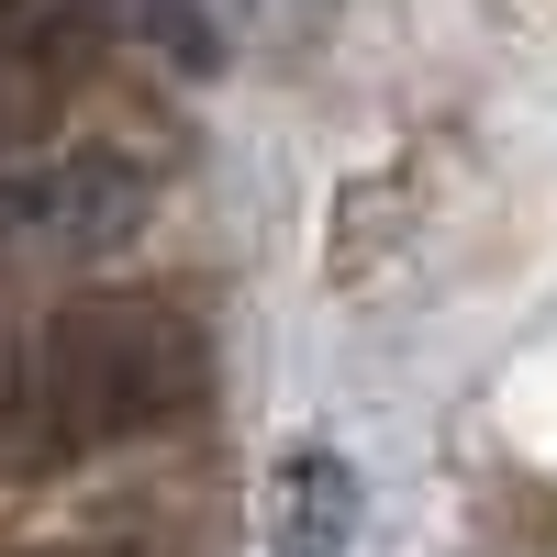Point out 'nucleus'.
Masks as SVG:
<instances>
[{"label": "nucleus", "mask_w": 557, "mask_h": 557, "mask_svg": "<svg viewBox=\"0 0 557 557\" xmlns=\"http://www.w3.org/2000/svg\"><path fill=\"white\" fill-rule=\"evenodd\" d=\"M78 45H101V12H89V0H0V57L12 67H57Z\"/></svg>", "instance_id": "39448f33"}, {"label": "nucleus", "mask_w": 557, "mask_h": 557, "mask_svg": "<svg viewBox=\"0 0 557 557\" xmlns=\"http://www.w3.org/2000/svg\"><path fill=\"white\" fill-rule=\"evenodd\" d=\"M34 123H45V89H34V78H12V57H0V146H23Z\"/></svg>", "instance_id": "0eeeda50"}, {"label": "nucleus", "mask_w": 557, "mask_h": 557, "mask_svg": "<svg viewBox=\"0 0 557 557\" xmlns=\"http://www.w3.org/2000/svg\"><path fill=\"white\" fill-rule=\"evenodd\" d=\"M57 424H45V380H34V335L0 323V469H45Z\"/></svg>", "instance_id": "20e7f679"}, {"label": "nucleus", "mask_w": 557, "mask_h": 557, "mask_svg": "<svg viewBox=\"0 0 557 557\" xmlns=\"http://www.w3.org/2000/svg\"><path fill=\"white\" fill-rule=\"evenodd\" d=\"M89 12H101V34H134V45H157V57H178V67H212L223 57L201 0H89Z\"/></svg>", "instance_id": "423d86ee"}, {"label": "nucleus", "mask_w": 557, "mask_h": 557, "mask_svg": "<svg viewBox=\"0 0 557 557\" xmlns=\"http://www.w3.org/2000/svg\"><path fill=\"white\" fill-rule=\"evenodd\" d=\"M34 380H45L57 457L157 435V424H178V412L201 401V323L168 290H78V301L45 312Z\"/></svg>", "instance_id": "f257e3e1"}, {"label": "nucleus", "mask_w": 557, "mask_h": 557, "mask_svg": "<svg viewBox=\"0 0 557 557\" xmlns=\"http://www.w3.org/2000/svg\"><path fill=\"white\" fill-rule=\"evenodd\" d=\"M146 212H157V178L101 146L0 168V257H112L146 235Z\"/></svg>", "instance_id": "f03ea898"}, {"label": "nucleus", "mask_w": 557, "mask_h": 557, "mask_svg": "<svg viewBox=\"0 0 557 557\" xmlns=\"http://www.w3.org/2000/svg\"><path fill=\"white\" fill-rule=\"evenodd\" d=\"M357 513H368V491H357V469L335 446H290L268 469V546L278 557H346Z\"/></svg>", "instance_id": "7ed1b4c3"}]
</instances>
